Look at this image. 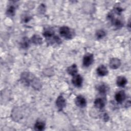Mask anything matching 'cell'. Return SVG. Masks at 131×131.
Returning a JSON list of instances; mask_svg holds the SVG:
<instances>
[{
	"label": "cell",
	"instance_id": "5b68a950",
	"mask_svg": "<svg viewBox=\"0 0 131 131\" xmlns=\"http://www.w3.org/2000/svg\"><path fill=\"white\" fill-rule=\"evenodd\" d=\"M56 105L59 111L62 110V109L66 106V100L64 99V98L62 96L60 95L57 97L56 101Z\"/></svg>",
	"mask_w": 131,
	"mask_h": 131
},
{
	"label": "cell",
	"instance_id": "7a4b0ae2",
	"mask_svg": "<svg viewBox=\"0 0 131 131\" xmlns=\"http://www.w3.org/2000/svg\"><path fill=\"white\" fill-rule=\"evenodd\" d=\"M107 18L111 21L112 24L116 28H120L123 26L122 20L118 17H115L112 12L108 13L107 15Z\"/></svg>",
	"mask_w": 131,
	"mask_h": 131
},
{
	"label": "cell",
	"instance_id": "277c9868",
	"mask_svg": "<svg viewBox=\"0 0 131 131\" xmlns=\"http://www.w3.org/2000/svg\"><path fill=\"white\" fill-rule=\"evenodd\" d=\"M94 61V56L91 53H86L83 58V65L85 67H88L91 65Z\"/></svg>",
	"mask_w": 131,
	"mask_h": 131
},
{
	"label": "cell",
	"instance_id": "7402d4cb",
	"mask_svg": "<svg viewBox=\"0 0 131 131\" xmlns=\"http://www.w3.org/2000/svg\"><path fill=\"white\" fill-rule=\"evenodd\" d=\"M45 6L43 4H42L41 5H40V6L39 7V8H38V10H39V12H40V13H43V12L45 11Z\"/></svg>",
	"mask_w": 131,
	"mask_h": 131
},
{
	"label": "cell",
	"instance_id": "603a6c76",
	"mask_svg": "<svg viewBox=\"0 0 131 131\" xmlns=\"http://www.w3.org/2000/svg\"><path fill=\"white\" fill-rule=\"evenodd\" d=\"M109 117L106 113H104L103 114V119L104 120V121H107Z\"/></svg>",
	"mask_w": 131,
	"mask_h": 131
},
{
	"label": "cell",
	"instance_id": "6da1fadb",
	"mask_svg": "<svg viewBox=\"0 0 131 131\" xmlns=\"http://www.w3.org/2000/svg\"><path fill=\"white\" fill-rule=\"evenodd\" d=\"M20 80L21 82L26 86L31 85L32 87L36 90H38L41 87L40 81L35 76L29 72H24L20 76Z\"/></svg>",
	"mask_w": 131,
	"mask_h": 131
},
{
	"label": "cell",
	"instance_id": "9c48e42d",
	"mask_svg": "<svg viewBox=\"0 0 131 131\" xmlns=\"http://www.w3.org/2000/svg\"><path fill=\"white\" fill-rule=\"evenodd\" d=\"M42 34L48 41H50L55 36L54 34V31L50 28L45 29Z\"/></svg>",
	"mask_w": 131,
	"mask_h": 131
},
{
	"label": "cell",
	"instance_id": "ba28073f",
	"mask_svg": "<svg viewBox=\"0 0 131 131\" xmlns=\"http://www.w3.org/2000/svg\"><path fill=\"white\" fill-rule=\"evenodd\" d=\"M126 98V95L124 91H119L117 92L115 95V100L117 103H121L123 102Z\"/></svg>",
	"mask_w": 131,
	"mask_h": 131
},
{
	"label": "cell",
	"instance_id": "30bf717a",
	"mask_svg": "<svg viewBox=\"0 0 131 131\" xmlns=\"http://www.w3.org/2000/svg\"><path fill=\"white\" fill-rule=\"evenodd\" d=\"M121 65L120 60L117 58H112L110 61V67L112 69H117Z\"/></svg>",
	"mask_w": 131,
	"mask_h": 131
},
{
	"label": "cell",
	"instance_id": "2e32d148",
	"mask_svg": "<svg viewBox=\"0 0 131 131\" xmlns=\"http://www.w3.org/2000/svg\"><path fill=\"white\" fill-rule=\"evenodd\" d=\"M31 41L34 44L37 45H41L42 43V39L41 37L37 34H34L32 37Z\"/></svg>",
	"mask_w": 131,
	"mask_h": 131
},
{
	"label": "cell",
	"instance_id": "e0dca14e",
	"mask_svg": "<svg viewBox=\"0 0 131 131\" xmlns=\"http://www.w3.org/2000/svg\"><path fill=\"white\" fill-rule=\"evenodd\" d=\"M15 12V7L14 5H9L6 11V14L9 17H12L14 15Z\"/></svg>",
	"mask_w": 131,
	"mask_h": 131
},
{
	"label": "cell",
	"instance_id": "52a82bcc",
	"mask_svg": "<svg viewBox=\"0 0 131 131\" xmlns=\"http://www.w3.org/2000/svg\"><path fill=\"white\" fill-rule=\"evenodd\" d=\"M76 105L79 107H84L86 105V101L85 99L81 95L76 97L75 100Z\"/></svg>",
	"mask_w": 131,
	"mask_h": 131
},
{
	"label": "cell",
	"instance_id": "d6986e66",
	"mask_svg": "<svg viewBox=\"0 0 131 131\" xmlns=\"http://www.w3.org/2000/svg\"><path fill=\"white\" fill-rule=\"evenodd\" d=\"M30 45V40L27 38H24L20 42V47L23 49L28 48Z\"/></svg>",
	"mask_w": 131,
	"mask_h": 131
},
{
	"label": "cell",
	"instance_id": "3957f363",
	"mask_svg": "<svg viewBox=\"0 0 131 131\" xmlns=\"http://www.w3.org/2000/svg\"><path fill=\"white\" fill-rule=\"evenodd\" d=\"M59 33L61 36L66 39H70L73 37V34L70 29L67 26H62L59 29Z\"/></svg>",
	"mask_w": 131,
	"mask_h": 131
},
{
	"label": "cell",
	"instance_id": "5bb4252c",
	"mask_svg": "<svg viewBox=\"0 0 131 131\" xmlns=\"http://www.w3.org/2000/svg\"><path fill=\"white\" fill-rule=\"evenodd\" d=\"M68 73L72 76H74L76 75L78 72V69L76 64H73L72 66L69 67L67 69Z\"/></svg>",
	"mask_w": 131,
	"mask_h": 131
},
{
	"label": "cell",
	"instance_id": "44dd1931",
	"mask_svg": "<svg viewBox=\"0 0 131 131\" xmlns=\"http://www.w3.org/2000/svg\"><path fill=\"white\" fill-rule=\"evenodd\" d=\"M31 19V16L28 14H24L21 17L22 21L24 23L28 22Z\"/></svg>",
	"mask_w": 131,
	"mask_h": 131
},
{
	"label": "cell",
	"instance_id": "8fae6325",
	"mask_svg": "<svg viewBox=\"0 0 131 131\" xmlns=\"http://www.w3.org/2000/svg\"><path fill=\"white\" fill-rule=\"evenodd\" d=\"M94 104L95 107L98 109L101 110L104 107L105 102V100L102 98H97L95 100Z\"/></svg>",
	"mask_w": 131,
	"mask_h": 131
},
{
	"label": "cell",
	"instance_id": "9a60e30c",
	"mask_svg": "<svg viewBox=\"0 0 131 131\" xmlns=\"http://www.w3.org/2000/svg\"><path fill=\"white\" fill-rule=\"evenodd\" d=\"M97 89L99 93L102 95H105L108 90L107 86L104 83L99 84L97 87Z\"/></svg>",
	"mask_w": 131,
	"mask_h": 131
},
{
	"label": "cell",
	"instance_id": "ac0fdd59",
	"mask_svg": "<svg viewBox=\"0 0 131 131\" xmlns=\"http://www.w3.org/2000/svg\"><path fill=\"white\" fill-rule=\"evenodd\" d=\"M45 127V124L43 122L40 121H37L34 125V128L36 130H43Z\"/></svg>",
	"mask_w": 131,
	"mask_h": 131
},
{
	"label": "cell",
	"instance_id": "7c38bea8",
	"mask_svg": "<svg viewBox=\"0 0 131 131\" xmlns=\"http://www.w3.org/2000/svg\"><path fill=\"white\" fill-rule=\"evenodd\" d=\"M97 73L99 76H104L107 74L108 71L106 67L104 65H100L97 69Z\"/></svg>",
	"mask_w": 131,
	"mask_h": 131
},
{
	"label": "cell",
	"instance_id": "ffe728a7",
	"mask_svg": "<svg viewBox=\"0 0 131 131\" xmlns=\"http://www.w3.org/2000/svg\"><path fill=\"white\" fill-rule=\"evenodd\" d=\"M106 35V33L104 31L102 30H98L96 32V36L97 39H100L103 38Z\"/></svg>",
	"mask_w": 131,
	"mask_h": 131
},
{
	"label": "cell",
	"instance_id": "8992f818",
	"mask_svg": "<svg viewBox=\"0 0 131 131\" xmlns=\"http://www.w3.org/2000/svg\"><path fill=\"white\" fill-rule=\"evenodd\" d=\"M83 79L82 77L80 75H75L73 76V77L72 79V82L73 84L77 88L81 86L82 84Z\"/></svg>",
	"mask_w": 131,
	"mask_h": 131
},
{
	"label": "cell",
	"instance_id": "4fadbf2b",
	"mask_svg": "<svg viewBox=\"0 0 131 131\" xmlns=\"http://www.w3.org/2000/svg\"><path fill=\"white\" fill-rule=\"evenodd\" d=\"M127 79L126 78L122 76H120L117 77L116 83L118 86L119 87H124L127 83Z\"/></svg>",
	"mask_w": 131,
	"mask_h": 131
}]
</instances>
